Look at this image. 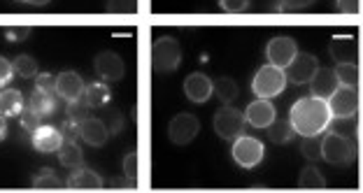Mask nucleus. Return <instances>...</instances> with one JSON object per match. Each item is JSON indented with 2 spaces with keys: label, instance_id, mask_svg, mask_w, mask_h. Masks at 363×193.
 <instances>
[{
  "label": "nucleus",
  "instance_id": "nucleus-1",
  "mask_svg": "<svg viewBox=\"0 0 363 193\" xmlns=\"http://www.w3.org/2000/svg\"><path fill=\"white\" fill-rule=\"evenodd\" d=\"M289 121H291L294 131L298 136H321L328 128V123L333 121V116L324 98L308 96L296 100L291 114H289Z\"/></svg>",
  "mask_w": 363,
  "mask_h": 193
},
{
  "label": "nucleus",
  "instance_id": "nucleus-2",
  "mask_svg": "<svg viewBox=\"0 0 363 193\" xmlns=\"http://www.w3.org/2000/svg\"><path fill=\"white\" fill-rule=\"evenodd\" d=\"M286 75L282 68H275V65H263V68L254 75V82H252V91L257 94V98H275L284 91L286 87Z\"/></svg>",
  "mask_w": 363,
  "mask_h": 193
},
{
  "label": "nucleus",
  "instance_id": "nucleus-3",
  "mask_svg": "<svg viewBox=\"0 0 363 193\" xmlns=\"http://www.w3.org/2000/svg\"><path fill=\"white\" fill-rule=\"evenodd\" d=\"M182 49L175 38H159L152 47V65L159 72H172L179 68Z\"/></svg>",
  "mask_w": 363,
  "mask_h": 193
},
{
  "label": "nucleus",
  "instance_id": "nucleus-4",
  "mask_svg": "<svg viewBox=\"0 0 363 193\" xmlns=\"http://www.w3.org/2000/svg\"><path fill=\"white\" fill-rule=\"evenodd\" d=\"M333 119H350L359 112V91L357 87H337L326 98Z\"/></svg>",
  "mask_w": 363,
  "mask_h": 193
},
{
  "label": "nucleus",
  "instance_id": "nucleus-5",
  "mask_svg": "<svg viewBox=\"0 0 363 193\" xmlns=\"http://www.w3.org/2000/svg\"><path fill=\"white\" fill-rule=\"evenodd\" d=\"M321 158L331 165H350L354 158V147L345 136L331 133L321 140Z\"/></svg>",
  "mask_w": 363,
  "mask_h": 193
},
{
  "label": "nucleus",
  "instance_id": "nucleus-6",
  "mask_svg": "<svg viewBox=\"0 0 363 193\" xmlns=\"http://www.w3.org/2000/svg\"><path fill=\"white\" fill-rule=\"evenodd\" d=\"M245 123V114L230 105H224L214 116V131L221 140H235L238 136H242Z\"/></svg>",
  "mask_w": 363,
  "mask_h": 193
},
{
  "label": "nucleus",
  "instance_id": "nucleus-7",
  "mask_svg": "<svg viewBox=\"0 0 363 193\" xmlns=\"http://www.w3.org/2000/svg\"><path fill=\"white\" fill-rule=\"evenodd\" d=\"M263 147L261 140L250 136H238L233 140V158L240 167H257L263 161Z\"/></svg>",
  "mask_w": 363,
  "mask_h": 193
},
{
  "label": "nucleus",
  "instance_id": "nucleus-8",
  "mask_svg": "<svg viewBox=\"0 0 363 193\" xmlns=\"http://www.w3.org/2000/svg\"><path fill=\"white\" fill-rule=\"evenodd\" d=\"M198 131H201V121H198L194 114L182 112L170 121L168 138H170V142H175V145L184 147V145H189V142H194V138L198 136Z\"/></svg>",
  "mask_w": 363,
  "mask_h": 193
},
{
  "label": "nucleus",
  "instance_id": "nucleus-9",
  "mask_svg": "<svg viewBox=\"0 0 363 193\" xmlns=\"http://www.w3.org/2000/svg\"><path fill=\"white\" fill-rule=\"evenodd\" d=\"M319 68V63H317V56H312V54H296L291 58V63L284 68V75H286V82H291V84H308L312 79V75L317 72Z\"/></svg>",
  "mask_w": 363,
  "mask_h": 193
},
{
  "label": "nucleus",
  "instance_id": "nucleus-10",
  "mask_svg": "<svg viewBox=\"0 0 363 193\" xmlns=\"http://www.w3.org/2000/svg\"><path fill=\"white\" fill-rule=\"evenodd\" d=\"M298 54V47H296V42L291 38H284V35H277L268 42L266 47V56L270 65H275V68H286L289 63H291V58Z\"/></svg>",
  "mask_w": 363,
  "mask_h": 193
},
{
  "label": "nucleus",
  "instance_id": "nucleus-11",
  "mask_svg": "<svg viewBox=\"0 0 363 193\" xmlns=\"http://www.w3.org/2000/svg\"><path fill=\"white\" fill-rule=\"evenodd\" d=\"M245 121L252 123L254 128H268L275 121V105L268 98H259L245 110Z\"/></svg>",
  "mask_w": 363,
  "mask_h": 193
},
{
  "label": "nucleus",
  "instance_id": "nucleus-12",
  "mask_svg": "<svg viewBox=\"0 0 363 193\" xmlns=\"http://www.w3.org/2000/svg\"><path fill=\"white\" fill-rule=\"evenodd\" d=\"M63 142L61 131L56 126H43L40 123L35 131H33V147L43 154H52V152H59Z\"/></svg>",
  "mask_w": 363,
  "mask_h": 193
},
{
  "label": "nucleus",
  "instance_id": "nucleus-13",
  "mask_svg": "<svg viewBox=\"0 0 363 193\" xmlns=\"http://www.w3.org/2000/svg\"><path fill=\"white\" fill-rule=\"evenodd\" d=\"M184 94L191 103H198V105L208 103L210 96H212V79L203 72L189 75L186 82H184Z\"/></svg>",
  "mask_w": 363,
  "mask_h": 193
},
{
  "label": "nucleus",
  "instance_id": "nucleus-14",
  "mask_svg": "<svg viewBox=\"0 0 363 193\" xmlns=\"http://www.w3.org/2000/svg\"><path fill=\"white\" fill-rule=\"evenodd\" d=\"M94 68L105 82H119L123 77V61H121V56L114 52L98 54L94 61Z\"/></svg>",
  "mask_w": 363,
  "mask_h": 193
},
{
  "label": "nucleus",
  "instance_id": "nucleus-15",
  "mask_svg": "<svg viewBox=\"0 0 363 193\" xmlns=\"http://www.w3.org/2000/svg\"><path fill=\"white\" fill-rule=\"evenodd\" d=\"M79 138L91 147H103L107 142V138H110V131H107L105 121L89 116V119H84L79 123Z\"/></svg>",
  "mask_w": 363,
  "mask_h": 193
},
{
  "label": "nucleus",
  "instance_id": "nucleus-16",
  "mask_svg": "<svg viewBox=\"0 0 363 193\" xmlns=\"http://www.w3.org/2000/svg\"><path fill=\"white\" fill-rule=\"evenodd\" d=\"M56 94H59L65 103H70V100L79 98L84 94V82L77 72H61L59 77H56Z\"/></svg>",
  "mask_w": 363,
  "mask_h": 193
},
{
  "label": "nucleus",
  "instance_id": "nucleus-17",
  "mask_svg": "<svg viewBox=\"0 0 363 193\" xmlns=\"http://www.w3.org/2000/svg\"><path fill=\"white\" fill-rule=\"evenodd\" d=\"M310 84H312V96L324 98V100L340 87V84H337V77H335V70H331V68H317V72L312 75Z\"/></svg>",
  "mask_w": 363,
  "mask_h": 193
},
{
  "label": "nucleus",
  "instance_id": "nucleus-18",
  "mask_svg": "<svg viewBox=\"0 0 363 193\" xmlns=\"http://www.w3.org/2000/svg\"><path fill=\"white\" fill-rule=\"evenodd\" d=\"M68 189L72 191H101L103 189V180L101 175H96L89 167H79L68 177Z\"/></svg>",
  "mask_w": 363,
  "mask_h": 193
},
{
  "label": "nucleus",
  "instance_id": "nucleus-19",
  "mask_svg": "<svg viewBox=\"0 0 363 193\" xmlns=\"http://www.w3.org/2000/svg\"><path fill=\"white\" fill-rule=\"evenodd\" d=\"M331 56L337 63H357V40L335 38L331 42Z\"/></svg>",
  "mask_w": 363,
  "mask_h": 193
},
{
  "label": "nucleus",
  "instance_id": "nucleus-20",
  "mask_svg": "<svg viewBox=\"0 0 363 193\" xmlns=\"http://www.w3.org/2000/svg\"><path fill=\"white\" fill-rule=\"evenodd\" d=\"M23 107H26V103H23L21 91H16V89L0 91V114L3 116H19Z\"/></svg>",
  "mask_w": 363,
  "mask_h": 193
},
{
  "label": "nucleus",
  "instance_id": "nucleus-21",
  "mask_svg": "<svg viewBox=\"0 0 363 193\" xmlns=\"http://www.w3.org/2000/svg\"><path fill=\"white\" fill-rule=\"evenodd\" d=\"M59 161L65 167H82V163H84V154H82V149H79V145L75 140H63L61 142Z\"/></svg>",
  "mask_w": 363,
  "mask_h": 193
},
{
  "label": "nucleus",
  "instance_id": "nucleus-22",
  "mask_svg": "<svg viewBox=\"0 0 363 193\" xmlns=\"http://www.w3.org/2000/svg\"><path fill=\"white\" fill-rule=\"evenodd\" d=\"M84 100L94 107V110H98V107H105L107 103H110V89H107V84L103 82H96V84H89V87H84Z\"/></svg>",
  "mask_w": 363,
  "mask_h": 193
},
{
  "label": "nucleus",
  "instance_id": "nucleus-23",
  "mask_svg": "<svg viewBox=\"0 0 363 193\" xmlns=\"http://www.w3.org/2000/svg\"><path fill=\"white\" fill-rule=\"evenodd\" d=\"M238 94H240V89H238V84L230 77H219L217 82H212V96H217L224 105L233 103Z\"/></svg>",
  "mask_w": 363,
  "mask_h": 193
},
{
  "label": "nucleus",
  "instance_id": "nucleus-24",
  "mask_svg": "<svg viewBox=\"0 0 363 193\" xmlns=\"http://www.w3.org/2000/svg\"><path fill=\"white\" fill-rule=\"evenodd\" d=\"M28 107L38 116H43V119H45V116H49L54 112V94H45V91L35 89V94H33L30 100H28Z\"/></svg>",
  "mask_w": 363,
  "mask_h": 193
},
{
  "label": "nucleus",
  "instance_id": "nucleus-25",
  "mask_svg": "<svg viewBox=\"0 0 363 193\" xmlns=\"http://www.w3.org/2000/svg\"><path fill=\"white\" fill-rule=\"evenodd\" d=\"M294 136H296L294 126H291V121H286V119L272 121L268 126V138L275 142V145H286V142L291 140Z\"/></svg>",
  "mask_w": 363,
  "mask_h": 193
},
{
  "label": "nucleus",
  "instance_id": "nucleus-26",
  "mask_svg": "<svg viewBox=\"0 0 363 193\" xmlns=\"http://www.w3.org/2000/svg\"><path fill=\"white\" fill-rule=\"evenodd\" d=\"M298 187L305 191H319V189H326V180L321 177V172L317 167H305L298 177Z\"/></svg>",
  "mask_w": 363,
  "mask_h": 193
},
{
  "label": "nucleus",
  "instance_id": "nucleus-27",
  "mask_svg": "<svg viewBox=\"0 0 363 193\" xmlns=\"http://www.w3.org/2000/svg\"><path fill=\"white\" fill-rule=\"evenodd\" d=\"M12 70L14 75H19V77L23 79H30V77H35L38 75V61L33 56H16L14 61H12Z\"/></svg>",
  "mask_w": 363,
  "mask_h": 193
},
{
  "label": "nucleus",
  "instance_id": "nucleus-28",
  "mask_svg": "<svg viewBox=\"0 0 363 193\" xmlns=\"http://www.w3.org/2000/svg\"><path fill=\"white\" fill-rule=\"evenodd\" d=\"M335 77L340 87H357L359 84V68L357 63H337Z\"/></svg>",
  "mask_w": 363,
  "mask_h": 193
},
{
  "label": "nucleus",
  "instance_id": "nucleus-29",
  "mask_svg": "<svg viewBox=\"0 0 363 193\" xmlns=\"http://www.w3.org/2000/svg\"><path fill=\"white\" fill-rule=\"evenodd\" d=\"M33 189H38V191H56V189H63V184H61L59 177H56V172L43 170V172H38L35 177H33Z\"/></svg>",
  "mask_w": 363,
  "mask_h": 193
},
{
  "label": "nucleus",
  "instance_id": "nucleus-30",
  "mask_svg": "<svg viewBox=\"0 0 363 193\" xmlns=\"http://www.w3.org/2000/svg\"><path fill=\"white\" fill-rule=\"evenodd\" d=\"M89 116H91V105L84 100V96L70 100V103H68V119L70 121L82 123L84 119H89Z\"/></svg>",
  "mask_w": 363,
  "mask_h": 193
},
{
  "label": "nucleus",
  "instance_id": "nucleus-31",
  "mask_svg": "<svg viewBox=\"0 0 363 193\" xmlns=\"http://www.w3.org/2000/svg\"><path fill=\"white\" fill-rule=\"evenodd\" d=\"M123 177L133 189H138V152H128L123 156Z\"/></svg>",
  "mask_w": 363,
  "mask_h": 193
},
{
  "label": "nucleus",
  "instance_id": "nucleus-32",
  "mask_svg": "<svg viewBox=\"0 0 363 193\" xmlns=\"http://www.w3.org/2000/svg\"><path fill=\"white\" fill-rule=\"evenodd\" d=\"M303 156L308 161H319L321 158V142L319 136H303Z\"/></svg>",
  "mask_w": 363,
  "mask_h": 193
},
{
  "label": "nucleus",
  "instance_id": "nucleus-33",
  "mask_svg": "<svg viewBox=\"0 0 363 193\" xmlns=\"http://www.w3.org/2000/svg\"><path fill=\"white\" fill-rule=\"evenodd\" d=\"M107 12L133 14V12H138V0H107Z\"/></svg>",
  "mask_w": 363,
  "mask_h": 193
},
{
  "label": "nucleus",
  "instance_id": "nucleus-34",
  "mask_svg": "<svg viewBox=\"0 0 363 193\" xmlns=\"http://www.w3.org/2000/svg\"><path fill=\"white\" fill-rule=\"evenodd\" d=\"M315 3L317 0H277V10L279 12H303Z\"/></svg>",
  "mask_w": 363,
  "mask_h": 193
},
{
  "label": "nucleus",
  "instance_id": "nucleus-35",
  "mask_svg": "<svg viewBox=\"0 0 363 193\" xmlns=\"http://www.w3.org/2000/svg\"><path fill=\"white\" fill-rule=\"evenodd\" d=\"M19 119H21V126H23V131H28L33 133L40 126V121H43V116H38L35 112L30 110V107H23V110L19 112Z\"/></svg>",
  "mask_w": 363,
  "mask_h": 193
},
{
  "label": "nucleus",
  "instance_id": "nucleus-36",
  "mask_svg": "<svg viewBox=\"0 0 363 193\" xmlns=\"http://www.w3.org/2000/svg\"><path fill=\"white\" fill-rule=\"evenodd\" d=\"M35 89L38 91H45V94H56V77L49 72H38L35 75Z\"/></svg>",
  "mask_w": 363,
  "mask_h": 193
},
{
  "label": "nucleus",
  "instance_id": "nucleus-37",
  "mask_svg": "<svg viewBox=\"0 0 363 193\" xmlns=\"http://www.w3.org/2000/svg\"><path fill=\"white\" fill-rule=\"evenodd\" d=\"M219 5L228 14H242L250 10V0H219Z\"/></svg>",
  "mask_w": 363,
  "mask_h": 193
},
{
  "label": "nucleus",
  "instance_id": "nucleus-38",
  "mask_svg": "<svg viewBox=\"0 0 363 193\" xmlns=\"http://www.w3.org/2000/svg\"><path fill=\"white\" fill-rule=\"evenodd\" d=\"M30 35V26H10L5 28V38L10 42H21Z\"/></svg>",
  "mask_w": 363,
  "mask_h": 193
},
{
  "label": "nucleus",
  "instance_id": "nucleus-39",
  "mask_svg": "<svg viewBox=\"0 0 363 193\" xmlns=\"http://www.w3.org/2000/svg\"><path fill=\"white\" fill-rule=\"evenodd\" d=\"M61 136H63V140H79V123H75V121H70V119H65L63 123H61Z\"/></svg>",
  "mask_w": 363,
  "mask_h": 193
},
{
  "label": "nucleus",
  "instance_id": "nucleus-40",
  "mask_svg": "<svg viewBox=\"0 0 363 193\" xmlns=\"http://www.w3.org/2000/svg\"><path fill=\"white\" fill-rule=\"evenodd\" d=\"M335 7L342 14H357L361 10V3L359 0H335Z\"/></svg>",
  "mask_w": 363,
  "mask_h": 193
},
{
  "label": "nucleus",
  "instance_id": "nucleus-41",
  "mask_svg": "<svg viewBox=\"0 0 363 193\" xmlns=\"http://www.w3.org/2000/svg\"><path fill=\"white\" fill-rule=\"evenodd\" d=\"M12 75H14L12 61H7V58L0 56V87H5V84L12 79Z\"/></svg>",
  "mask_w": 363,
  "mask_h": 193
},
{
  "label": "nucleus",
  "instance_id": "nucleus-42",
  "mask_svg": "<svg viewBox=\"0 0 363 193\" xmlns=\"http://www.w3.org/2000/svg\"><path fill=\"white\" fill-rule=\"evenodd\" d=\"M107 131L110 133H119L121 131V126H123V116H121V112H117V110H112L110 112V116H107Z\"/></svg>",
  "mask_w": 363,
  "mask_h": 193
},
{
  "label": "nucleus",
  "instance_id": "nucleus-43",
  "mask_svg": "<svg viewBox=\"0 0 363 193\" xmlns=\"http://www.w3.org/2000/svg\"><path fill=\"white\" fill-rule=\"evenodd\" d=\"M110 189H114V191H123V189H133L128 184V180H112L110 182Z\"/></svg>",
  "mask_w": 363,
  "mask_h": 193
},
{
  "label": "nucleus",
  "instance_id": "nucleus-44",
  "mask_svg": "<svg viewBox=\"0 0 363 193\" xmlns=\"http://www.w3.org/2000/svg\"><path fill=\"white\" fill-rule=\"evenodd\" d=\"M7 138V116L0 114V140Z\"/></svg>",
  "mask_w": 363,
  "mask_h": 193
},
{
  "label": "nucleus",
  "instance_id": "nucleus-45",
  "mask_svg": "<svg viewBox=\"0 0 363 193\" xmlns=\"http://www.w3.org/2000/svg\"><path fill=\"white\" fill-rule=\"evenodd\" d=\"M21 3H28V5H40V7H43V5H47V3H49V0H21Z\"/></svg>",
  "mask_w": 363,
  "mask_h": 193
}]
</instances>
